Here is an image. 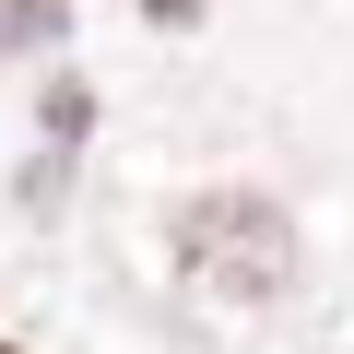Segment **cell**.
Instances as JSON below:
<instances>
[{
  "mask_svg": "<svg viewBox=\"0 0 354 354\" xmlns=\"http://www.w3.org/2000/svg\"><path fill=\"white\" fill-rule=\"evenodd\" d=\"M177 260H189V283H213L236 307H272L295 283V225L272 189H201L189 225H177Z\"/></svg>",
  "mask_w": 354,
  "mask_h": 354,
  "instance_id": "obj_1",
  "label": "cell"
},
{
  "mask_svg": "<svg viewBox=\"0 0 354 354\" xmlns=\"http://www.w3.org/2000/svg\"><path fill=\"white\" fill-rule=\"evenodd\" d=\"M153 12H165V24H189V12H201V0H153Z\"/></svg>",
  "mask_w": 354,
  "mask_h": 354,
  "instance_id": "obj_3",
  "label": "cell"
},
{
  "mask_svg": "<svg viewBox=\"0 0 354 354\" xmlns=\"http://www.w3.org/2000/svg\"><path fill=\"white\" fill-rule=\"evenodd\" d=\"M0 354H24V342H0Z\"/></svg>",
  "mask_w": 354,
  "mask_h": 354,
  "instance_id": "obj_4",
  "label": "cell"
},
{
  "mask_svg": "<svg viewBox=\"0 0 354 354\" xmlns=\"http://www.w3.org/2000/svg\"><path fill=\"white\" fill-rule=\"evenodd\" d=\"M71 24V0H0V48H48Z\"/></svg>",
  "mask_w": 354,
  "mask_h": 354,
  "instance_id": "obj_2",
  "label": "cell"
}]
</instances>
